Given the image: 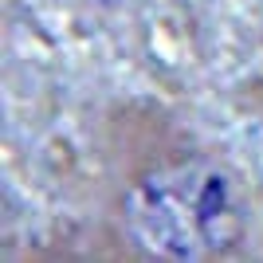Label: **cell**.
Returning <instances> with one entry per match:
<instances>
[{"mask_svg":"<svg viewBox=\"0 0 263 263\" xmlns=\"http://www.w3.org/2000/svg\"><path fill=\"white\" fill-rule=\"evenodd\" d=\"M118 212L134 252L161 263H209L243 243L252 200L232 165L197 154L138 173Z\"/></svg>","mask_w":263,"mask_h":263,"instance_id":"obj_1","label":"cell"}]
</instances>
